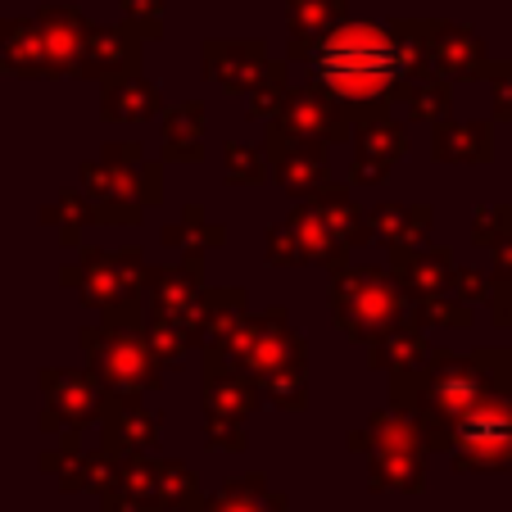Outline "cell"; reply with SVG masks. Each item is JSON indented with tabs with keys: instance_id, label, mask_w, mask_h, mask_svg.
Returning a JSON list of instances; mask_svg holds the SVG:
<instances>
[{
	"instance_id": "6da1fadb",
	"label": "cell",
	"mask_w": 512,
	"mask_h": 512,
	"mask_svg": "<svg viewBox=\"0 0 512 512\" xmlns=\"http://www.w3.org/2000/svg\"><path fill=\"white\" fill-rule=\"evenodd\" d=\"M318 73L340 96H377L399 73V55L386 32L345 28L318 50Z\"/></svg>"
}]
</instances>
